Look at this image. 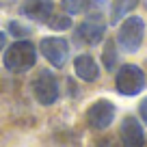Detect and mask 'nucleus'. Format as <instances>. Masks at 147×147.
<instances>
[{
  "label": "nucleus",
  "mask_w": 147,
  "mask_h": 147,
  "mask_svg": "<svg viewBox=\"0 0 147 147\" xmlns=\"http://www.w3.org/2000/svg\"><path fill=\"white\" fill-rule=\"evenodd\" d=\"M115 87L121 95H138L145 89V74L138 65H121L115 78Z\"/></svg>",
  "instance_id": "obj_5"
},
{
  "label": "nucleus",
  "mask_w": 147,
  "mask_h": 147,
  "mask_svg": "<svg viewBox=\"0 0 147 147\" xmlns=\"http://www.w3.org/2000/svg\"><path fill=\"white\" fill-rule=\"evenodd\" d=\"M141 0H113V9H110V22H119L121 18L130 13Z\"/></svg>",
  "instance_id": "obj_11"
},
{
  "label": "nucleus",
  "mask_w": 147,
  "mask_h": 147,
  "mask_svg": "<svg viewBox=\"0 0 147 147\" xmlns=\"http://www.w3.org/2000/svg\"><path fill=\"white\" fill-rule=\"evenodd\" d=\"M115 104L108 100H97L89 106L87 110V123L91 130H106L113 121H115Z\"/></svg>",
  "instance_id": "obj_6"
},
{
  "label": "nucleus",
  "mask_w": 147,
  "mask_h": 147,
  "mask_svg": "<svg viewBox=\"0 0 147 147\" xmlns=\"http://www.w3.org/2000/svg\"><path fill=\"white\" fill-rule=\"evenodd\" d=\"M18 13L22 15V20L48 24V20L54 15V0H22Z\"/></svg>",
  "instance_id": "obj_7"
},
{
  "label": "nucleus",
  "mask_w": 147,
  "mask_h": 147,
  "mask_svg": "<svg viewBox=\"0 0 147 147\" xmlns=\"http://www.w3.org/2000/svg\"><path fill=\"white\" fill-rule=\"evenodd\" d=\"M74 74L82 82H95L100 78V65L91 54H78L74 59Z\"/></svg>",
  "instance_id": "obj_10"
},
{
  "label": "nucleus",
  "mask_w": 147,
  "mask_h": 147,
  "mask_svg": "<svg viewBox=\"0 0 147 147\" xmlns=\"http://www.w3.org/2000/svg\"><path fill=\"white\" fill-rule=\"evenodd\" d=\"M30 93L41 106H52L61 97V82L50 69H39L37 76L30 80Z\"/></svg>",
  "instance_id": "obj_2"
},
{
  "label": "nucleus",
  "mask_w": 147,
  "mask_h": 147,
  "mask_svg": "<svg viewBox=\"0 0 147 147\" xmlns=\"http://www.w3.org/2000/svg\"><path fill=\"white\" fill-rule=\"evenodd\" d=\"M102 63L106 65V69H115L117 65V46H115V39H108L104 43V50H102Z\"/></svg>",
  "instance_id": "obj_14"
},
{
  "label": "nucleus",
  "mask_w": 147,
  "mask_h": 147,
  "mask_svg": "<svg viewBox=\"0 0 147 147\" xmlns=\"http://www.w3.org/2000/svg\"><path fill=\"white\" fill-rule=\"evenodd\" d=\"M39 52L41 56L52 65L54 69H63L69 61V54H71V48H69V41L65 37L59 35H48L39 41Z\"/></svg>",
  "instance_id": "obj_4"
},
{
  "label": "nucleus",
  "mask_w": 147,
  "mask_h": 147,
  "mask_svg": "<svg viewBox=\"0 0 147 147\" xmlns=\"http://www.w3.org/2000/svg\"><path fill=\"white\" fill-rule=\"evenodd\" d=\"M5 48H7V32L0 30V52L5 50Z\"/></svg>",
  "instance_id": "obj_17"
},
{
  "label": "nucleus",
  "mask_w": 147,
  "mask_h": 147,
  "mask_svg": "<svg viewBox=\"0 0 147 147\" xmlns=\"http://www.w3.org/2000/svg\"><path fill=\"white\" fill-rule=\"evenodd\" d=\"M2 65L11 74H26L37 65V46L30 39H15L2 50Z\"/></svg>",
  "instance_id": "obj_1"
},
{
  "label": "nucleus",
  "mask_w": 147,
  "mask_h": 147,
  "mask_svg": "<svg viewBox=\"0 0 147 147\" xmlns=\"http://www.w3.org/2000/svg\"><path fill=\"white\" fill-rule=\"evenodd\" d=\"M7 30H9V35H13L15 39H28V35H30V26H28L26 22H20V20H11Z\"/></svg>",
  "instance_id": "obj_15"
},
{
  "label": "nucleus",
  "mask_w": 147,
  "mask_h": 147,
  "mask_svg": "<svg viewBox=\"0 0 147 147\" xmlns=\"http://www.w3.org/2000/svg\"><path fill=\"white\" fill-rule=\"evenodd\" d=\"M71 26H74V20H71V15H67V13H54L48 20V28H50V30H56V32L69 30Z\"/></svg>",
  "instance_id": "obj_13"
},
{
  "label": "nucleus",
  "mask_w": 147,
  "mask_h": 147,
  "mask_svg": "<svg viewBox=\"0 0 147 147\" xmlns=\"http://www.w3.org/2000/svg\"><path fill=\"white\" fill-rule=\"evenodd\" d=\"M138 115H141V119L147 123V97L141 102V106H138Z\"/></svg>",
  "instance_id": "obj_16"
},
{
  "label": "nucleus",
  "mask_w": 147,
  "mask_h": 147,
  "mask_svg": "<svg viewBox=\"0 0 147 147\" xmlns=\"http://www.w3.org/2000/svg\"><path fill=\"white\" fill-rule=\"evenodd\" d=\"M143 39H145V22L138 15H130L123 20V24L117 30V39L115 43L121 48L123 52H136L141 48Z\"/></svg>",
  "instance_id": "obj_3"
},
{
  "label": "nucleus",
  "mask_w": 147,
  "mask_h": 147,
  "mask_svg": "<svg viewBox=\"0 0 147 147\" xmlns=\"http://www.w3.org/2000/svg\"><path fill=\"white\" fill-rule=\"evenodd\" d=\"M93 0H61V11L67 15H80V13H87L89 5Z\"/></svg>",
  "instance_id": "obj_12"
},
{
  "label": "nucleus",
  "mask_w": 147,
  "mask_h": 147,
  "mask_svg": "<svg viewBox=\"0 0 147 147\" xmlns=\"http://www.w3.org/2000/svg\"><path fill=\"white\" fill-rule=\"evenodd\" d=\"M119 138H121L123 147H143L145 145V132H143L138 119L125 117L121 121V128H119Z\"/></svg>",
  "instance_id": "obj_9"
},
{
  "label": "nucleus",
  "mask_w": 147,
  "mask_h": 147,
  "mask_svg": "<svg viewBox=\"0 0 147 147\" xmlns=\"http://www.w3.org/2000/svg\"><path fill=\"white\" fill-rule=\"evenodd\" d=\"M104 32H106V24L102 22V20L87 18L82 24L76 26V30H74V39H76L78 43H82V46L93 48V46H97V43H102Z\"/></svg>",
  "instance_id": "obj_8"
}]
</instances>
